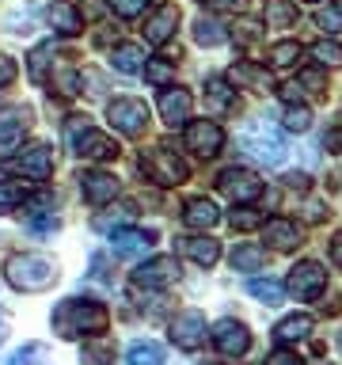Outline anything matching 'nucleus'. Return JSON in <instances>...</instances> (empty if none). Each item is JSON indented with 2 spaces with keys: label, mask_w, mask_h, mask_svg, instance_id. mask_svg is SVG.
Returning <instances> with one entry per match:
<instances>
[{
  "label": "nucleus",
  "mask_w": 342,
  "mask_h": 365,
  "mask_svg": "<svg viewBox=\"0 0 342 365\" xmlns=\"http://www.w3.org/2000/svg\"><path fill=\"white\" fill-rule=\"evenodd\" d=\"M53 331L61 339H84V335H103L110 324V312L99 301H80V297H68L53 308Z\"/></svg>",
  "instance_id": "obj_1"
},
{
  "label": "nucleus",
  "mask_w": 342,
  "mask_h": 365,
  "mask_svg": "<svg viewBox=\"0 0 342 365\" xmlns=\"http://www.w3.org/2000/svg\"><path fill=\"white\" fill-rule=\"evenodd\" d=\"M8 285L19 293H42L57 282V267L46 255H34V251H19V255L8 259Z\"/></svg>",
  "instance_id": "obj_2"
},
{
  "label": "nucleus",
  "mask_w": 342,
  "mask_h": 365,
  "mask_svg": "<svg viewBox=\"0 0 342 365\" xmlns=\"http://www.w3.org/2000/svg\"><path fill=\"white\" fill-rule=\"evenodd\" d=\"M239 148L251 156V160H259V164H281L285 160V145H281V137L270 130V125H262V122H255V125H247L244 133H239Z\"/></svg>",
  "instance_id": "obj_3"
},
{
  "label": "nucleus",
  "mask_w": 342,
  "mask_h": 365,
  "mask_svg": "<svg viewBox=\"0 0 342 365\" xmlns=\"http://www.w3.org/2000/svg\"><path fill=\"white\" fill-rule=\"evenodd\" d=\"M141 171L152 182H160V187H179V182H187V164L164 145L141 156Z\"/></svg>",
  "instance_id": "obj_4"
},
{
  "label": "nucleus",
  "mask_w": 342,
  "mask_h": 365,
  "mask_svg": "<svg viewBox=\"0 0 342 365\" xmlns=\"http://www.w3.org/2000/svg\"><path fill=\"white\" fill-rule=\"evenodd\" d=\"M4 168L16 171V175H23V179L46 182V179L53 175V148L50 145H27L19 156H8Z\"/></svg>",
  "instance_id": "obj_5"
},
{
  "label": "nucleus",
  "mask_w": 342,
  "mask_h": 365,
  "mask_svg": "<svg viewBox=\"0 0 342 365\" xmlns=\"http://www.w3.org/2000/svg\"><path fill=\"white\" fill-rule=\"evenodd\" d=\"M107 118L122 137H141L148 130V107L141 99H114L107 103Z\"/></svg>",
  "instance_id": "obj_6"
},
{
  "label": "nucleus",
  "mask_w": 342,
  "mask_h": 365,
  "mask_svg": "<svg viewBox=\"0 0 342 365\" xmlns=\"http://www.w3.org/2000/svg\"><path fill=\"white\" fill-rule=\"evenodd\" d=\"M323 289H327V270L319 267V262L304 259L289 270V293L296 301H312V297H319Z\"/></svg>",
  "instance_id": "obj_7"
},
{
  "label": "nucleus",
  "mask_w": 342,
  "mask_h": 365,
  "mask_svg": "<svg viewBox=\"0 0 342 365\" xmlns=\"http://www.w3.org/2000/svg\"><path fill=\"white\" fill-rule=\"evenodd\" d=\"M217 187H221L232 202L247 205V202H255L259 194H262V179L255 175V171H247V168H228V171H221Z\"/></svg>",
  "instance_id": "obj_8"
},
{
  "label": "nucleus",
  "mask_w": 342,
  "mask_h": 365,
  "mask_svg": "<svg viewBox=\"0 0 342 365\" xmlns=\"http://www.w3.org/2000/svg\"><path fill=\"white\" fill-rule=\"evenodd\" d=\"M175 278H179L175 255H152V259H145L141 267L133 270V282L145 285V289H164V285H171Z\"/></svg>",
  "instance_id": "obj_9"
},
{
  "label": "nucleus",
  "mask_w": 342,
  "mask_h": 365,
  "mask_svg": "<svg viewBox=\"0 0 342 365\" xmlns=\"http://www.w3.org/2000/svg\"><path fill=\"white\" fill-rule=\"evenodd\" d=\"M221 145H224V130L217 122L209 118H202V122H187V148L194 156H202V160H209L221 153Z\"/></svg>",
  "instance_id": "obj_10"
},
{
  "label": "nucleus",
  "mask_w": 342,
  "mask_h": 365,
  "mask_svg": "<svg viewBox=\"0 0 342 365\" xmlns=\"http://www.w3.org/2000/svg\"><path fill=\"white\" fill-rule=\"evenodd\" d=\"M205 316L194 312V308H187V312H179L175 319H171V342H175L179 350H198L205 342Z\"/></svg>",
  "instance_id": "obj_11"
},
{
  "label": "nucleus",
  "mask_w": 342,
  "mask_h": 365,
  "mask_svg": "<svg viewBox=\"0 0 342 365\" xmlns=\"http://www.w3.org/2000/svg\"><path fill=\"white\" fill-rule=\"evenodd\" d=\"M213 346L221 350L224 358H239V354H247V346H251L247 324H239V319H221V324L213 327Z\"/></svg>",
  "instance_id": "obj_12"
},
{
  "label": "nucleus",
  "mask_w": 342,
  "mask_h": 365,
  "mask_svg": "<svg viewBox=\"0 0 342 365\" xmlns=\"http://www.w3.org/2000/svg\"><path fill=\"white\" fill-rule=\"evenodd\" d=\"M80 194H84V202L91 205H107L118 198V179L107 175V171H84L80 175Z\"/></svg>",
  "instance_id": "obj_13"
},
{
  "label": "nucleus",
  "mask_w": 342,
  "mask_h": 365,
  "mask_svg": "<svg viewBox=\"0 0 342 365\" xmlns=\"http://www.w3.org/2000/svg\"><path fill=\"white\" fill-rule=\"evenodd\" d=\"M190 110H194V96L187 88H167L160 91V118L167 125H182L190 122Z\"/></svg>",
  "instance_id": "obj_14"
},
{
  "label": "nucleus",
  "mask_w": 342,
  "mask_h": 365,
  "mask_svg": "<svg viewBox=\"0 0 342 365\" xmlns=\"http://www.w3.org/2000/svg\"><path fill=\"white\" fill-rule=\"evenodd\" d=\"M76 156H84V160H95V164H107V160H118V141L114 137H107V133H99V130H88L84 137L76 141V148H73Z\"/></svg>",
  "instance_id": "obj_15"
},
{
  "label": "nucleus",
  "mask_w": 342,
  "mask_h": 365,
  "mask_svg": "<svg viewBox=\"0 0 342 365\" xmlns=\"http://www.w3.org/2000/svg\"><path fill=\"white\" fill-rule=\"evenodd\" d=\"M262 236H266V244L278 247V251H293V247L304 244V228L296 221H289V217H274V221H266Z\"/></svg>",
  "instance_id": "obj_16"
},
{
  "label": "nucleus",
  "mask_w": 342,
  "mask_h": 365,
  "mask_svg": "<svg viewBox=\"0 0 342 365\" xmlns=\"http://www.w3.org/2000/svg\"><path fill=\"white\" fill-rule=\"evenodd\" d=\"M175 27H179V8L164 4V8H156L152 16L145 19V38L160 46V42H167L171 34H175Z\"/></svg>",
  "instance_id": "obj_17"
},
{
  "label": "nucleus",
  "mask_w": 342,
  "mask_h": 365,
  "mask_svg": "<svg viewBox=\"0 0 342 365\" xmlns=\"http://www.w3.org/2000/svg\"><path fill=\"white\" fill-rule=\"evenodd\" d=\"M152 232H145V228H114L110 232V247L118 251V255H145L148 247H152Z\"/></svg>",
  "instance_id": "obj_18"
},
{
  "label": "nucleus",
  "mask_w": 342,
  "mask_h": 365,
  "mask_svg": "<svg viewBox=\"0 0 342 365\" xmlns=\"http://www.w3.org/2000/svg\"><path fill=\"white\" fill-rule=\"evenodd\" d=\"M182 221H187L190 228H198V232H205V228H213L217 221H221V210H217L213 198H190L187 210H182Z\"/></svg>",
  "instance_id": "obj_19"
},
{
  "label": "nucleus",
  "mask_w": 342,
  "mask_h": 365,
  "mask_svg": "<svg viewBox=\"0 0 342 365\" xmlns=\"http://www.w3.org/2000/svg\"><path fill=\"white\" fill-rule=\"evenodd\" d=\"M31 125L27 107H0V145H16Z\"/></svg>",
  "instance_id": "obj_20"
},
{
  "label": "nucleus",
  "mask_w": 342,
  "mask_h": 365,
  "mask_svg": "<svg viewBox=\"0 0 342 365\" xmlns=\"http://www.w3.org/2000/svg\"><path fill=\"white\" fill-rule=\"evenodd\" d=\"M179 251L187 259H194L198 267H213L221 259V244L213 236H190V240H179Z\"/></svg>",
  "instance_id": "obj_21"
},
{
  "label": "nucleus",
  "mask_w": 342,
  "mask_h": 365,
  "mask_svg": "<svg viewBox=\"0 0 342 365\" xmlns=\"http://www.w3.org/2000/svg\"><path fill=\"white\" fill-rule=\"evenodd\" d=\"M46 23H50L53 31H61V34H80V31H84L80 11L73 4H65V0H57V4L46 8Z\"/></svg>",
  "instance_id": "obj_22"
},
{
  "label": "nucleus",
  "mask_w": 342,
  "mask_h": 365,
  "mask_svg": "<svg viewBox=\"0 0 342 365\" xmlns=\"http://www.w3.org/2000/svg\"><path fill=\"white\" fill-rule=\"evenodd\" d=\"M232 84L239 88H251V91H274V80L262 65H251V61H239L232 68Z\"/></svg>",
  "instance_id": "obj_23"
},
{
  "label": "nucleus",
  "mask_w": 342,
  "mask_h": 365,
  "mask_svg": "<svg viewBox=\"0 0 342 365\" xmlns=\"http://www.w3.org/2000/svg\"><path fill=\"white\" fill-rule=\"evenodd\" d=\"M205 107L217 110V114L236 107V91H232V84H228L224 76H209V80H205Z\"/></svg>",
  "instance_id": "obj_24"
},
{
  "label": "nucleus",
  "mask_w": 342,
  "mask_h": 365,
  "mask_svg": "<svg viewBox=\"0 0 342 365\" xmlns=\"http://www.w3.org/2000/svg\"><path fill=\"white\" fill-rule=\"evenodd\" d=\"M110 61H114V68L118 73H125V76H133V73H145V50L141 46H133V42H122V46H114V53H110Z\"/></svg>",
  "instance_id": "obj_25"
},
{
  "label": "nucleus",
  "mask_w": 342,
  "mask_h": 365,
  "mask_svg": "<svg viewBox=\"0 0 342 365\" xmlns=\"http://www.w3.org/2000/svg\"><path fill=\"white\" fill-rule=\"evenodd\" d=\"M262 16H266V27L289 31L296 23V4L293 0H262Z\"/></svg>",
  "instance_id": "obj_26"
},
{
  "label": "nucleus",
  "mask_w": 342,
  "mask_h": 365,
  "mask_svg": "<svg viewBox=\"0 0 342 365\" xmlns=\"http://www.w3.org/2000/svg\"><path fill=\"white\" fill-rule=\"evenodd\" d=\"M304 335H312V316H308V312L285 316L281 324L274 327V339H278V342H301Z\"/></svg>",
  "instance_id": "obj_27"
},
{
  "label": "nucleus",
  "mask_w": 342,
  "mask_h": 365,
  "mask_svg": "<svg viewBox=\"0 0 342 365\" xmlns=\"http://www.w3.org/2000/svg\"><path fill=\"white\" fill-rule=\"evenodd\" d=\"M232 267L244 270V274L262 270V267H266V247H259V244H236L232 247Z\"/></svg>",
  "instance_id": "obj_28"
},
{
  "label": "nucleus",
  "mask_w": 342,
  "mask_h": 365,
  "mask_svg": "<svg viewBox=\"0 0 342 365\" xmlns=\"http://www.w3.org/2000/svg\"><path fill=\"white\" fill-rule=\"evenodd\" d=\"M53 57H57L53 42H42L38 50H34V53L27 57V73H31V80H34V84H46V76H50V65H53Z\"/></svg>",
  "instance_id": "obj_29"
},
{
  "label": "nucleus",
  "mask_w": 342,
  "mask_h": 365,
  "mask_svg": "<svg viewBox=\"0 0 342 365\" xmlns=\"http://www.w3.org/2000/svg\"><path fill=\"white\" fill-rule=\"evenodd\" d=\"M125 361L130 365H164V346L152 339H141V342H133L130 350H125Z\"/></svg>",
  "instance_id": "obj_30"
},
{
  "label": "nucleus",
  "mask_w": 342,
  "mask_h": 365,
  "mask_svg": "<svg viewBox=\"0 0 342 365\" xmlns=\"http://www.w3.org/2000/svg\"><path fill=\"white\" fill-rule=\"evenodd\" d=\"M247 293L255 297V301H262V304H281L285 301V285L274 282V278H251Z\"/></svg>",
  "instance_id": "obj_31"
},
{
  "label": "nucleus",
  "mask_w": 342,
  "mask_h": 365,
  "mask_svg": "<svg viewBox=\"0 0 342 365\" xmlns=\"http://www.w3.org/2000/svg\"><path fill=\"white\" fill-rule=\"evenodd\" d=\"M145 80L156 88H167L171 80H175V61L171 57H148L145 61Z\"/></svg>",
  "instance_id": "obj_32"
},
{
  "label": "nucleus",
  "mask_w": 342,
  "mask_h": 365,
  "mask_svg": "<svg viewBox=\"0 0 342 365\" xmlns=\"http://www.w3.org/2000/svg\"><path fill=\"white\" fill-rule=\"evenodd\" d=\"M308 53H312V61L316 65H331V68H335V65H342V42H335V38H319V42H312V50H308Z\"/></svg>",
  "instance_id": "obj_33"
},
{
  "label": "nucleus",
  "mask_w": 342,
  "mask_h": 365,
  "mask_svg": "<svg viewBox=\"0 0 342 365\" xmlns=\"http://www.w3.org/2000/svg\"><path fill=\"white\" fill-rule=\"evenodd\" d=\"M301 42H293V38H281V42H274L270 46V65L274 68H289L293 61H301Z\"/></svg>",
  "instance_id": "obj_34"
},
{
  "label": "nucleus",
  "mask_w": 342,
  "mask_h": 365,
  "mask_svg": "<svg viewBox=\"0 0 342 365\" xmlns=\"http://www.w3.org/2000/svg\"><path fill=\"white\" fill-rule=\"evenodd\" d=\"M228 38V34H224V27H221V23H217V19H198V23H194V42H198V46H221Z\"/></svg>",
  "instance_id": "obj_35"
},
{
  "label": "nucleus",
  "mask_w": 342,
  "mask_h": 365,
  "mask_svg": "<svg viewBox=\"0 0 342 365\" xmlns=\"http://www.w3.org/2000/svg\"><path fill=\"white\" fill-rule=\"evenodd\" d=\"M281 122H285V130L289 133H308V125H312V110L308 107H285V114H281Z\"/></svg>",
  "instance_id": "obj_36"
},
{
  "label": "nucleus",
  "mask_w": 342,
  "mask_h": 365,
  "mask_svg": "<svg viewBox=\"0 0 342 365\" xmlns=\"http://www.w3.org/2000/svg\"><path fill=\"white\" fill-rule=\"evenodd\" d=\"M16 205H23V187L19 182L0 179V213H11Z\"/></svg>",
  "instance_id": "obj_37"
},
{
  "label": "nucleus",
  "mask_w": 342,
  "mask_h": 365,
  "mask_svg": "<svg viewBox=\"0 0 342 365\" xmlns=\"http://www.w3.org/2000/svg\"><path fill=\"white\" fill-rule=\"evenodd\" d=\"M296 88L308 91V96H323V91H327V80H323V73H319V68H308V73L296 76Z\"/></svg>",
  "instance_id": "obj_38"
},
{
  "label": "nucleus",
  "mask_w": 342,
  "mask_h": 365,
  "mask_svg": "<svg viewBox=\"0 0 342 365\" xmlns=\"http://www.w3.org/2000/svg\"><path fill=\"white\" fill-rule=\"evenodd\" d=\"M228 221H232L236 232H251V228L262 225V217H259L255 210H247V205H239V210H232V217H228Z\"/></svg>",
  "instance_id": "obj_39"
},
{
  "label": "nucleus",
  "mask_w": 342,
  "mask_h": 365,
  "mask_svg": "<svg viewBox=\"0 0 342 365\" xmlns=\"http://www.w3.org/2000/svg\"><path fill=\"white\" fill-rule=\"evenodd\" d=\"M114 16H122V19H137V16H145V8H148V0H107Z\"/></svg>",
  "instance_id": "obj_40"
},
{
  "label": "nucleus",
  "mask_w": 342,
  "mask_h": 365,
  "mask_svg": "<svg viewBox=\"0 0 342 365\" xmlns=\"http://www.w3.org/2000/svg\"><path fill=\"white\" fill-rule=\"evenodd\" d=\"M110 358H114L110 342H91V346H84V361H91V365H110Z\"/></svg>",
  "instance_id": "obj_41"
},
{
  "label": "nucleus",
  "mask_w": 342,
  "mask_h": 365,
  "mask_svg": "<svg viewBox=\"0 0 342 365\" xmlns=\"http://www.w3.org/2000/svg\"><path fill=\"white\" fill-rule=\"evenodd\" d=\"M316 23H319L323 31H338V27H342V16H338V8L331 4V8H323V11H316Z\"/></svg>",
  "instance_id": "obj_42"
},
{
  "label": "nucleus",
  "mask_w": 342,
  "mask_h": 365,
  "mask_svg": "<svg viewBox=\"0 0 342 365\" xmlns=\"http://www.w3.org/2000/svg\"><path fill=\"white\" fill-rule=\"evenodd\" d=\"M262 365H304L301 358H296V354L293 350H274V354H266V361H262Z\"/></svg>",
  "instance_id": "obj_43"
},
{
  "label": "nucleus",
  "mask_w": 342,
  "mask_h": 365,
  "mask_svg": "<svg viewBox=\"0 0 342 365\" xmlns=\"http://www.w3.org/2000/svg\"><path fill=\"white\" fill-rule=\"evenodd\" d=\"M16 76H19V65L11 61V57H4V53H0V88H4V84H11Z\"/></svg>",
  "instance_id": "obj_44"
},
{
  "label": "nucleus",
  "mask_w": 342,
  "mask_h": 365,
  "mask_svg": "<svg viewBox=\"0 0 342 365\" xmlns=\"http://www.w3.org/2000/svg\"><path fill=\"white\" fill-rule=\"evenodd\" d=\"M236 42H244V46L259 42V23H239V27H236Z\"/></svg>",
  "instance_id": "obj_45"
},
{
  "label": "nucleus",
  "mask_w": 342,
  "mask_h": 365,
  "mask_svg": "<svg viewBox=\"0 0 342 365\" xmlns=\"http://www.w3.org/2000/svg\"><path fill=\"white\" fill-rule=\"evenodd\" d=\"M205 4H209L213 11H236L239 16V11L247 8V0H205Z\"/></svg>",
  "instance_id": "obj_46"
},
{
  "label": "nucleus",
  "mask_w": 342,
  "mask_h": 365,
  "mask_svg": "<svg viewBox=\"0 0 342 365\" xmlns=\"http://www.w3.org/2000/svg\"><path fill=\"white\" fill-rule=\"evenodd\" d=\"M42 346H27V350H19V354H11V358H8V365H27L31 358H34V354H38Z\"/></svg>",
  "instance_id": "obj_47"
},
{
  "label": "nucleus",
  "mask_w": 342,
  "mask_h": 365,
  "mask_svg": "<svg viewBox=\"0 0 342 365\" xmlns=\"http://www.w3.org/2000/svg\"><path fill=\"white\" fill-rule=\"evenodd\" d=\"M57 228V217L50 213V217H42V221H31V232H53Z\"/></svg>",
  "instance_id": "obj_48"
},
{
  "label": "nucleus",
  "mask_w": 342,
  "mask_h": 365,
  "mask_svg": "<svg viewBox=\"0 0 342 365\" xmlns=\"http://www.w3.org/2000/svg\"><path fill=\"white\" fill-rule=\"evenodd\" d=\"M331 259H335V267H342V232H335L331 240Z\"/></svg>",
  "instance_id": "obj_49"
},
{
  "label": "nucleus",
  "mask_w": 342,
  "mask_h": 365,
  "mask_svg": "<svg viewBox=\"0 0 342 365\" xmlns=\"http://www.w3.org/2000/svg\"><path fill=\"white\" fill-rule=\"evenodd\" d=\"M304 182H308V175H285V187L289 190H304Z\"/></svg>",
  "instance_id": "obj_50"
},
{
  "label": "nucleus",
  "mask_w": 342,
  "mask_h": 365,
  "mask_svg": "<svg viewBox=\"0 0 342 365\" xmlns=\"http://www.w3.org/2000/svg\"><path fill=\"white\" fill-rule=\"evenodd\" d=\"M327 145L335 148V153H342V125H338V130H331V133H327Z\"/></svg>",
  "instance_id": "obj_51"
},
{
  "label": "nucleus",
  "mask_w": 342,
  "mask_h": 365,
  "mask_svg": "<svg viewBox=\"0 0 342 365\" xmlns=\"http://www.w3.org/2000/svg\"><path fill=\"white\" fill-rule=\"evenodd\" d=\"M0 342H4V312H0Z\"/></svg>",
  "instance_id": "obj_52"
},
{
  "label": "nucleus",
  "mask_w": 342,
  "mask_h": 365,
  "mask_svg": "<svg viewBox=\"0 0 342 365\" xmlns=\"http://www.w3.org/2000/svg\"><path fill=\"white\" fill-rule=\"evenodd\" d=\"M335 8H338V16H342V0H335Z\"/></svg>",
  "instance_id": "obj_53"
},
{
  "label": "nucleus",
  "mask_w": 342,
  "mask_h": 365,
  "mask_svg": "<svg viewBox=\"0 0 342 365\" xmlns=\"http://www.w3.org/2000/svg\"><path fill=\"white\" fill-rule=\"evenodd\" d=\"M338 350H342V335H338Z\"/></svg>",
  "instance_id": "obj_54"
},
{
  "label": "nucleus",
  "mask_w": 342,
  "mask_h": 365,
  "mask_svg": "<svg viewBox=\"0 0 342 365\" xmlns=\"http://www.w3.org/2000/svg\"><path fill=\"white\" fill-rule=\"evenodd\" d=\"M308 4H316V0H308Z\"/></svg>",
  "instance_id": "obj_55"
}]
</instances>
